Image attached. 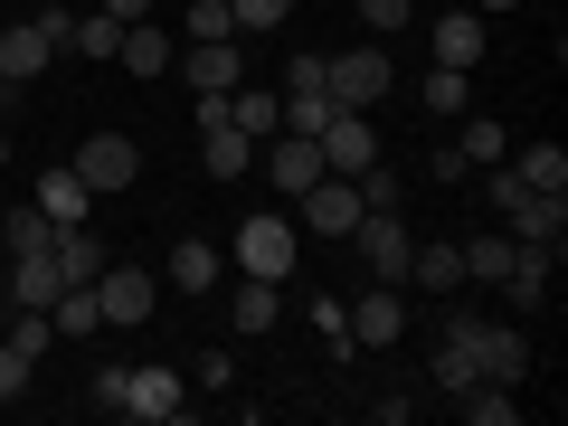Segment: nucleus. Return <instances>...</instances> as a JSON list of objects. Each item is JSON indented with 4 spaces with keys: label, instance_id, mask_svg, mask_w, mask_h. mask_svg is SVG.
I'll list each match as a JSON object with an SVG mask.
<instances>
[{
    "label": "nucleus",
    "instance_id": "f257e3e1",
    "mask_svg": "<svg viewBox=\"0 0 568 426\" xmlns=\"http://www.w3.org/2000/svg\"><path fill=\"white\" fill-rule=\"evenodd\" d=\"M493 209H503V227H511L521 246H549V256L568 246V200L521 190V171H511V162H493Z\"/></svg>",
    "mask_w": 568,
    "mask_h": 426
},
{
    "label": "nucleus",
    "instance_id": "f03ea898",
    "mask_svg": "<svg viewBox=\"0 0 568 426\" xmlns=\"http://www.w3.org/2000/svg\"><path fill=\"white\" fill-rule=\"evenodd\" d=\"M227 256H237V275L284 284V275H294V256H304V237H294V219H284V209H256V219L227 237Z\"/></svg>",
    "mask_w": 568,
    "mask_h": 426
},
{
    "label": "nucleus",
    "instance_id": "7ed1b4c3",
    "mask_svg": "<svg viewBox=\"0 0 568 426\" xmlns=\"http://www.w3.org/2000/svg\"><path fill=\"white\" fill-rule=\"evenodd\" d=\"M398 95V67L379 58V48H342V58H332V104H342V114H369V104H388Z\"/></svg>",
    "mask_w": 568,
    "mask_h": 426
},
{
    "label": "nucleus",
    "instance_id": "20e7f679",
    "mask_svg": "<svg viewBox=\"0 0 568 426\" xmlns=\"http://www.w3.org/2000/svg\"><path fill=\"white\" fill-rule=\"evenodd\" d=\"M152 304H162V284L142 275V265H104V275H95V313H104V332L152 323Z\"/></svg>",
    "mask_w": 568,
    "mask_h": 426
},
{
    "label": "nucleus",
    "instance_id": "39448f33",
    "mask_svg": "<svg viewBox=\"0 0 568 426\" xmlns=\"http://www.w3.org/2000/svg\"><path fill=\"white\" fill-rule=\"evenodd\" d=\"M474 379L521 388V379H530V332H521V323H474Z\"/></svg>",
    "mask_w": 568,
    "mask_h": 426
},
{
    "label": "nucleus",
    "instance_id": "423d86ee",
    "mask_svg": "<svg viewBox=\"0 0 568 426\" xmlns=\"http://www.w3.org/2000/svg\"><path fill=\"white\" fill-rule=\"evenodd\" d=\"M351 246L369 256V275H379V284H407V246H417V237H407V219H398V209H361Z\"/></svg>",
    "mask_w": 568,
    "mask_h": 426
},
{
    "label": "nucleus",
    "instance_id": "0eeeda50",
    "mask_svg": "<svg viewBox=\"0 0 568 426\" xmlns=\"http://www.w3.org/2000/svg\"><path fill=\"white\" fill-rule=\"evenodd\" d=\"M294 219H304L313 237H351V227H361V190H351L342 171H323L313 190H294Z\"/></svg>",
    "mask_w": 568,
    "mask_h": 426
},
{
    "label": "nucleus",
    "instance_id": "6e6552de",
    "mask_svg": "<svg viewBox=\"0 0 568 426\" xmlns=\"http://www.w3.org/2000/svg\"><path fill=\"white\" fill-rule=\"evenodd\" d=\"M181 85H190V95H237V85H246L237 39H190L181 48Z\"/></svg>",
    "mask_w": 568,
    "mask_h": 426
},
{
    "label": "nucleus",
    "instance_id": "1a4fd4ad",
    "mask_svg": "<svg viewBox=\"0 0 568 426\" xmlns=\"http://www.w3.org/2000/svg\"><path fill=\"white\" fill-rule=\"evenodd\" d=\"M133 171H142V142L133 133H95L77 152V181L95 190V200H104V190H133Z\"/></svg>",
    "mask_w": 568,
    "mask_h": 426
},
{
    "label": "nucleus",
    "instance_id": "9d476101",
    "mask_svg": "<svg viewBox=\"0 0 568 426\" xmlns=\"http://www.w3.org/2000/svg\"><path fill=\"white\" fill-rule=\"evenodd\" d=\"M398 332H407L398 284H369L361 304H351V351H398Z\"/></svg>",
    "mask_w": 568,
    "mask_h": 426
},
{
    "label": "nucleus",
    "instance_id": "9b49d317",
    "mask_svg": "<svg viewBox=\"0 0 568 426\" xmlns=\"http://www.w3.org/2000/svg\"><path fill=\"white\" fill-rule=\"evenodd\" d=\"M181 369H133V379H123V407H114V417H142V426H171V417H181Z\"/></svg>",
    "mask_w": 568,
    "mask_h": 426
},
{
    "label": "nucleus",
    "instance_id": "f8f14e48",
    "mask_svg": "<svg viewBox=\"0 0 568 426\" xmlns=\"http://www.w3.org/2000/svg\"><path fill=\"white\" fill-rule=\"evenodd\" d=\"M48 67H58V39H48L39 20L0 29V85H29V77H48Z\"/></svg>",
    "mask_w": 568,
    "mask_h": 426
},
{
    "label": "nucleus",
    "instance_id": "ddd939ff",
    "mask_svg": "<svg viewBox=\"0 0 568 426\" xmlns=\"http://www.w3.org/2000/svg\"><path fill=\"white\" fill-rule=\"evenodd\" d=\"M313 142H323V171H342V181H351V171H369V162H379V133H369V114H332V123H323Z\"/></svg>",
    "mask_w": 568,
    "mask_h": 426
},
{
    "label": "nucleus",
    "instance_id": "4468645a",
    "mask_svg": "<svg viewBox=\"0 0 568 426\" xmlns=\"http://www.w3.org/2000/svg\"><path fill=\"white\" fill-rule=\"evenodd\" d=\"M58 256H10V265H0V294H10V304H29V313H48V304H58Z\"/></svg>",
    "mask_w": 568,
    "mask_h": 426
},
{
    "label": "nucleus",
    "instance_id": "2eb2a0df",
    "mask_svg": "<svg viewBox=\"0 0 568 426\" xmlns=\"http://www.w3.org/2000/svg\"><path fill=\"white\" fill-rule=\"evenodd\" d=\"M200 171H209V181H246V171H256V133L209 123V133H200Z\"/></svg>",
    "mask_w": 568,
    "mask_h": 426
},
{
    "label": "nucleus",
    "instance_id": "dca6fc26",
    "mask_svg": "<svg viewBox=\"0 0 568 426\" xmlns=\"http://www.w3.org/2000/svg\"><path fill=\"white\" fill-rule=\"evenodd\" d=\"M114 67H123V77H171V29L162 20H123Z\"/></svg>",
    "mask_w": 568,
    "mask_h": 426
},
{
    "label": "nucleus",
    "instance_id": "f3484780",
    "mask_svg": "<svg viewBox=\"0 0 568 426\" xmlns=\"http://www.w3.org/2000/svg\"><path fill=\"white\" fill-rule=\"evenodd\" d=\"M219 275H227V256L209 237H171V294H209Z\"/></svg>",
    "mask_w": 568,
    "mask_h": 426
},
{
    "label": "nucleus",
    "instance_id": "a211bd4d",
    "mask_svg": "<svg viewBox=\"0 0 568 426\" xmlns=\"http://www.w3.org/2000/svg\"><path fill=\"white\" fill-rule=\"evenodd\" d=\"M29 200H39L58 227H77L85 209H95V190H85V181H77V162H67V171H39V190H29Z\"/></svg>",
    "mask_w": 568,
    "mask_h": 426
},
{
    "label": "nucleus",
    "instance_id": "6ab92c4d",
    "mask_svg": "<svg viewBox=\"0 0 568 426\" xmlns=\"http://www.w3.org/2000/svg\"><path fill=\"white\" fill-rule=\"evenodd\" d=\"M67 48H77L85 67H114V48H123V20H114V10H77V20H67Z\"/></svg>",
    "mask_w": 568,
    "mask_h": 426
},
{
    "label": "nucleus",
    "instance_id": "aec40b11",
    "mask_svg": "<svg viewBox=\"0 0 568 426\" xmlns=\"http://www.w3.org/2000/svg\"><path fill=\"white\" fill-rule=\"evenodd\" d=\"M407 284L417 294H455L465 284V246H407Z\"/></svg>",
    "mask_w": 568,
    "mask_h": 426
},
{
    "label": "nucleus",
    "instance_id": "412c9836",
    "mask_svg": "<svg viewBox=\"0 0 568 426\" xmlns=\"http://www.w3.org/2000/svg\"><path fill=\"white\" fill-rule=\"evenodd\" d=\"M417 104H426V114H436V123H455V114H474V77H465V67H426V85H417Z\"/></svg>",
    "mask_w": 568,
    "mask_h": 426
},
{
    "label": "nucleus",
    "instance_id": "4be33fe9",
    "mask_svg": "<svg viewBox=\"0 0 568 426\" xmlns=\"http://www.w3.org/2000/svg\"><path fill=\"white\" fill-rule=\"evenodd\" d=\"M0 246H10V256H48V246H58V219H48L39 200H20L10 219H0Z\"/></svg>",
    "mask_w": 568,
    "mask_h": 426
},
{
    "label": "nucleus",
    "instance_id": "5701e85b",
    "mask_svg": "<svg viewBox=\"0 0 568 426\" xmlns=\"http://www.w3.org/2000/svg\"><path fill=\"white\" fill-rule=\"evenodd\" d=\"M511 171H521V190H540V200H568V152H559V142L511 152Z\"/></svg>",
    "mask_w": 568,
    "mask_h": 426
},
{
    "label": "nucleus",
    "instance_id": "b1692460",
    "mask_svg": "<svg viewBox=\"0 0 568 426\" xmlns=\"http://www.w3.org/2000/svg\"><path fill=\"white\" fill-rule=\"evenodd\" d=\"M465 133H455V152H465V171H493V162H511V133L493 114H455Z\"/></svg>",
    "mask_w": 568,
    "mask_h": 426
},
{
    "label": "nucleus",
    "instance_id": "393cba45",
    "mask_svg": "<svg viewBox=\"0 0 568 426\" xmlns=\"http://www.w3.org/2000/svg\"><path fill=\"white\" fill-rule=\"evenodd\" d=\"M48 256H58V275H67V284H95V275H104V246H95V227H85V219H77V227H58V246H48Z\"/></svg>",
    "mask_w": 568,
    "mask_h": 426
},
{
    "label": "nucleus",
    "instance_id": "a878e982",
    "mask_svg": "<svg viewBox=\"0 0 568 426\" xmlns=\"http://www.w3.org/2000/svg\"><path fill=\"white\" fill-rule=\"evenodd\" d=\"M48 323L67 332V342H95L104 313H95V284H58V304H48Z\"/></svg>",
    "mask_w": 568,
    "mask_h": 426
},
{
    "label": "nucleus",
    "instance_id": "bb28decb",
    "mask_svg": "<svg viewBox=\"0 0 568 426\" xmlns=\"http://www.w3.org/2000/svg\"><path fill=\"white\" fill-rule=\"evenodd\" d=\"M549 265H559V256H549V246H511V275H503V294H511V304H540V294H549Z\"/></svg>",
    "mask_w": 568,
    "mask_h": 426
},
{
    "label": "nucleus",
    "instance_id": "cd10ccee",
    "mask_svg": "<svg viewBox=\"0 0 568 426\" xmlns=\"http://www.w3.org/2000/svg\"><path fill=\"white\" fill-rule=\"evenodd\" d=\"M474 58H484V20H474V10L436 20V67H465V77H474Z\"/></svg>",
    "mask_w": 568,
    "mask_h": 426
},
{
    "label": "nucleus",
    "instance_id": "c85d7f7f",
    "mask_svg": "<svg viewBox=\"0 0 568 426\" xmlns=\"http://www.w3.org/2000/svg\"><path fill=\"white\" fill-rule=\"evenodd\" d=\"M455 417H465V426H511V417H521V398L493 388V379H474V388H455Z\"/></svg>",
    "mask_w": 568,
    "mask_h": 426
},
{
    "label": "nucleus",
    "instance_id": "c756f323",
    "mask_svg": "<svg viewBox=\"0 0 568 426\" xmlns=\"http://www.w3.org/2000/svg\"><path fill=\"white\" fill-rule=\"evenodd\" d=\"M227 123H237V133H284V95H256V85H237V95H227Z\"/></svg>",
    "mask_w": 568,
    "mask_h": 426
},
{
    "label": "nucleus",
    "instance_id": "7c9ffc66",
    "mask_svg": "<svg viewBox=\"0 0 568 426\" xmlns=\"http://www.w3.org/2000/svg\"><path fill=\"white\" fill-rule=\"evenodd\" d=\"M511 246H521L511 227H503V237H465V275H474V284H503V275H511Z\"/></svg>",
    "mask_w": 568,
    "mask_h": 426
},
{
    "label": "nucleus",
    "instance_id": "2f4dec72",
    "mask_svg": "<svg viewBox=\"0 0 568 426\" xmlns=\"http://www.w3.org/2000/svg\"><path fill=\"white\" fill-rule=\"evenodd\" d=\"M275 313H284V284L246 275V284H237V323H246V332H275Z\"/></svg>",
    "mask_w": 568,
    "mask_h": 426
},
{
    "label": "nucleus",
    "instance_id": "473e14b6",
    "mask_svg": "<svg viewBox=\"0 0 568 426\" xmlns=\"http://www.w3.org/2000/svg\"><path fill=\"white\" fill-rule=\"evenodd\" d=\"M313 332H323V351L332 361H351V304H332V294H313V313H304Z\"/></svg>",
    "mask_w": 568,
    "mask_h": 426
},
{
    "label": "nucleus",
    "instance_id": "72a5a7b5",
    "mask_svg": "<svg viewBox=\"0 0 568 426\" xmlns=\"http://www.w3.org/2000/svg\"><path fill=\"white\" fill-rule=\"evenodd\" d=\"M181 39H237V10H227V0H190V10H181Z\"/></svg>",
    "mask_w": 568,
    "mask_h": 426
},
{
    "label": "nucleus",
    "instance_id": "f704fd0d",
    "mask_svg": "<svg viewBox=\"0 0 568 426\" xmlns=\"http://www.w3.org/2000/svg\"><path fill=\"white\" fill-rule=\"evenodd\" d=\"M284 95H332V58H284Z\"/></svg>",
    "mask_w": 568,
    "mask_h": 426
},
{
    "label": "nucleus",
    "instance_id": "c9c22d12",
    "mask_svg": "<svg viewBox=\"0 0 568 426\" xmlns=\"http://www.w3.org/2000/svg\"><path fill=\"white\" fill-rule=\"evenodd\" d=\"M332 114H342L332 95H284V133H323Z\"/></svg>",
    "mask_w": 568,
    "mask_h": 426
},
{
    "label": "nucleus",
    "instance_id": "e433bc0d",
    "mask_svg": "<svg viewBox=\"0 0 568 426\" xmlns=\"http://www.w3.org/2000/svg\"><path fill=\"white\" fill-rule=\"evenodd\" d=\"M227 10H237V39L246 29H284L294 20V0H227Z\"/></svg>",
    "mask_w": 568,
    "mask_h": 426
},
{
    "label": "nucleus",
    "instance_id": "4c0bfd02",
    "mask_svg": "<svg viewBox=\"0 0 568 426\" xmlns=\"http://www.w3.org/2000/svg\"><path fill=\"white\" fill-rule=\"evenodd\" d=\"M29 369H39V361H20V351L0 342V398H20V388H29Z\"/></svg>",
    "mask_w": 568,
    "mask_h": 426
},
{
    "label": "nucleus",
    "instance_id": "58836bf2",
    "mask_svg": "<svg viewBox=\"0 0 568 426\" xmlns=\"http://www.w3.org/2000/svg\"><path fill=\"white\" fill-rule=\"evenodd\" d=\"M123 379H133V369H95V388H85V398H95L104 417H114V407H123Z\"/></svg>",
    "mask_w": 568,
    "mask_h": 426
},
{
    "label": "nucleus",
    "instance_id": "ea45409f",
    "mask_svg": "<svg viewBox=\"0 0 568 426\" xmlns=\"http://www.w3.org/2000/svg\"><path fill=\"white\" fill-rule=\"evenodd\" d=\"M407 20V0H361V29H398Z\"/></svg>",
    "mask_w": 568,
    "mask_h": 426
},
{
    "label": "nucleus",
    "instance_id": "a19ab883",
    "mask_svg": "<svg viewBox=\"0 0 568 426\" xmlns=\"http://www.w3.org/2000/svg\"><path fill=\"white\" fill-rule=\"evenodd\" d=\"M95 10H114V20H152V0H95Z\"/></svg>",
    "mask_w": 568,
    "mask_h": 426
},
{
    "label": "nucleus",
    "instance_id": "79ce46f5",
    "mask_svg": "<svg viewBox=\"0 0 568 426\" xmlns=\"http://www.w3.org/2000/svg\"><path fill=\"white\" fill-rule=\"evenodd\" d=\"M474 10H521V0H474Z\"/></svg>",
    "mask_w": 568,
    "mask_h": 426
},
{
    "label": "nucleus",
    "instance_id": "37998d69",
    "mask_svg": "<svg viewBox=\"0 0 568 426\" xmlns=\"http://www.w3.org/2000/svg\"><path fill=\"white\" fill-rule=\"evenodd\" d=\"M0 171H10V133H0Z\"/></svg>",
    "mask_w": 568,
    "mask_h": 426
},
{
    "label": "nucleus",
    "instance_id": "c03bdc74",
    "mask_svg": "<svg viewBox=\"0 0 568 426\" xmlns=\"http://www.w3.org/2000/svg\"><path fill=\"white\" fill-rule=\"evenodd\" d=\"M67 10H95V0H67Z\"/></svg>",
    "mask_w": 568,
    "mask_h": 426
},
{
    "label": "nucleus",
    "instance_id": "a18cd8bd",
    "mask_svg": "<svg viewBox=\"0 0 568 426\" xmlns=\"http://www.w3.org/2000/svg\"><path fill=\"white\" fill-rule=\"evenodd\" d=\"M0 323H10V294H0Z\"/></svg>",
    "mask_w": 568,
    "mask_h": 426
},
{
    "label": "nucleus",
    "instance_id": "49530a36",
    "mask_svg": "<svg viewBox=\"0 0 568 426\" xmlns=\"http://www.w3.org/2000/svg\"><path fill=\"white\" fill-rule=\"evenodd\" d=\"M0 265H10V246H0Z\"/></svg>",
    "mask_w": 568,
    "mask_h": 426
}]
</instances>
